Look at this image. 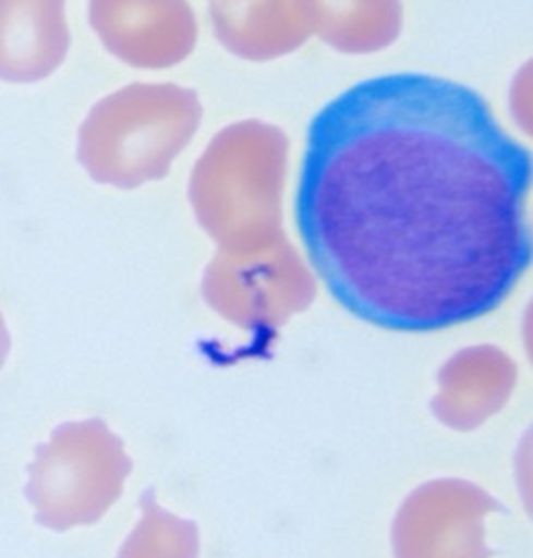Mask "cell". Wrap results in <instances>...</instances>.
Instances as JSON below:
<instances>
[{
	"instance_id": "6da1fadb",
	"label": "cell",
	"mask_w": 533,
	"mask_h": 558,
	"mask_svg": "<svg viewBox=\"0 0 533 558\" xmlns=\"http://www.w3.org/2000/svg\"><path fill=\"white\" fill-rule=\"evenodd\" d=\"M533 161L471 86L365 77L306 128L294 221L308 265L356 319L427 333L482 319L532 263Z\"/></svg>"
},
{
	"instance_id": "3957f363",
	"label": "cell",
	"mask_w": 533,
	"mask_h": 558,
	"mask_svg": "<svg viewBox=\"0 0 533 558\" xmlns=\"http://www.w3.org/2000/svg\"><path fill=\"white\" fill-rule=\"evenodd\" d=\"M68 48L63 0H0V80L38 82Z\"/></svg>"
},
{
	"instance_id": "7a4b0ae2",
	"label": "cell",
	"mask_w": 533,
	"mask_h": 558,
	"mask_svg": "<svg viewBox=\"0 0 533 558\" xmlns=\"http://www.w3.org/2000/svg\"><path fill=\"white\" fill-rule=\"evenodd\" d=\"M98 444L100 436L93 432V423H84L54 429L52 442L36 448L25 498L36 507L38 525L65 530L93 519L102 492Z\"/></svg>"
},
{
	"instance_id": "277c9868",
	"label": "cell",
	"mask_w": 533,
	"mask_h": 558,
	"mask_svg": "<svg viewBox=\"0 0 533 558\" xmlns=\"http://www.w3.org/2000/svg\"><path fill=\"white\" fill-rule=\"evenodd\" d=\"M9 350H11V336H9L7 324H4V319H2V315H0V369L4 367V361H7Z\"/></svg>"
}]
</instances>
